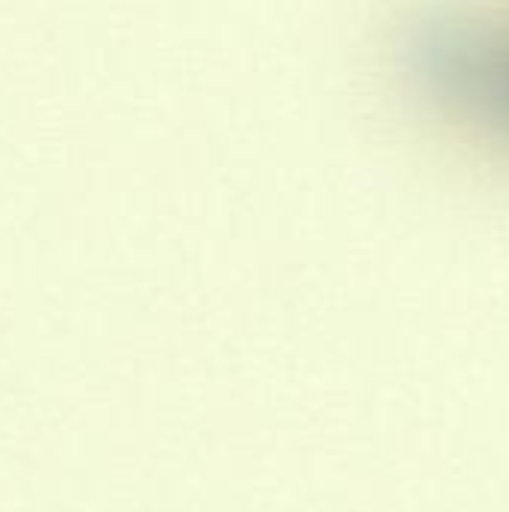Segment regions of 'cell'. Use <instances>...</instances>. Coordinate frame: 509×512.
<instances>
[{
    "mask_svg": "<svg viewBox=\"0 0 509 512\" xmlns=\"http://www.w3.org/2000/svg\"><path fill=\"white\" fill-rule=\"evenodd\" d=\"M417 102L462 141L509 156V6H438L399 36Z\"/></svg>",
    "mask_w": 509,
    "mask_h": 512,
    "instance_id": "6da1fadb",
    "label": "cell"
}]
</instances>
